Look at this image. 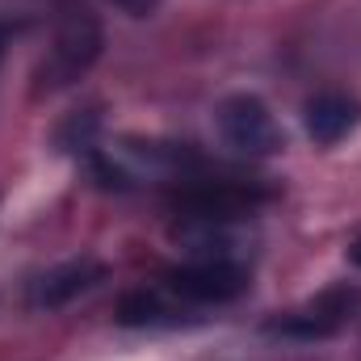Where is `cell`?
Returning <instances> with one entry per match:
<instances>
[{"instance_id":"cell-1","label":"cell","mask_w":361,"mask_h":361,"mask_svg":"<svg viewBox=\"0 0 361 361\" xmlns=\"http://www.w3.org/2000/svg\"><path fill=\"white\" fill-rule=\"evenodd\" d=\"M105 51V25L89 4H68L55 21V34L47 42V55L34 68V97H55V92L80 85L92 72V63Z\"/></svg>"},{"instance_id":"cell-2","label":"cell","mask_w":361,"mask_h":361,"mask_svg":"<svg viewBox=\"0 0 361 361\" xmlns=\"http://www.w3.org/2000/svg\"><path fill=\"white\" fill-rule=\"evenodd\" d=\"M173 193L177 219H206V223H244L261 206H269L277 189L265 180H240V177H180Z\"/></svg>"},{"instance_id":"cell-3","label":"cell","mask_w":361,"mask_h":361,"mask_svg":"<svg viewBox=\"0 0 361 361\" xmlns=\"http://www.w3.org/2000/svg\"><path fill=\"white\" fill-rule=\"evenodd\" d=\"M361 315V286L353 281H336L328 290H319L315 298L298 302L294 311H281L265 324L269 336H281V341H328L336 332H345L353 319Z\"/></svg>"},{"instance_id":"cell-4","label":"cell","mask_w":361,"mask_h":361,"mask_svg":"<svg viewBox=\"0 0 361 361\" xmlns=\"http://www.w3.org/2000/svg\"><path fill=\"white\" fill-rule=\"evenodd\" d=\"M214 130H219V139L231 152L252 156V160L277 156L286 147V130L277 126L273 109L257 92H231V97H223L214 105Z\"/></svg>"},{"instance_id":"cell-5","label":"cell","mask_w":361,"mask_h":361,"mask_svg":"<svg viewBox=\"0 0 361 361\" xmlns=\"http://www.w3.org/2000/svg\"><path fill=\"white\" fill-rule=\"evenodd\" d=\"M252 273L244 261H180L164 269V290H173L189 307H227L244 298Z\"/></svg>"},{"instance_id":"cell-6","label":"cell","mask_w":361,"mask_h":361,"mask_svg":"<svg viewBox=\"0 0 361 361\" xmlns=\"http://www.w3.org/2000/svg\"><path fill=\"white\" fill-rule=\"evenodd\" d=\"M101 281H105V265L97 257H72V261H59L38 273L25 290V302L34 311H59V307L76 302L80 294L97 290Z\"/></svg>"},{"instance_id":"cell-7","label":"cell","mask_w":361,"mask_h":361,"mask_svg":"<svg viewBox=\"0 0 361 361\" xmlns=\"http://www.w3.org/2000/svg\"><path fill=\"white\" fill-rule=\"evenodd\" d=\"M357 126H361V101L349 97V92L328 89L307 97V105H302V130L315 147H332L345 135H353Z\"/></svg>"},{"instance_id":"cell-8","label":"cell","mask_w":361,"mask_h":361,"mask_svg":"<svg viewBox=\"0 0 361 361\" xmlns=\"http://www.w3.org/2000/svg\"><path fill=\"white\" fill-rule=\"evenodd\" d=\"M114 315L122 328H180L189 315V302H180L164 286H135L118 298Z\"/></svg>"},{"instance_id":"cell-9","label":"cell","mask_w":361,"mask_h":361,"mask_svg":"<svg viewBox=\"0 0 361 361\" xmlns=\"http://www.w3.org/2000/svg\"><path fill=\"white\" fill-rule=\"evenodd\" d=\"M240 223H206V219H177L173 244L185 252V261H244L240 257Z\"/></svg>"},{"instance_id":"cell-10","label":"cell","mask_w":361,"mask_h":361,"mask_svg":"<svg viewBox=\"0 0 361 361\" xmlns=\"http://www.w3.org/2000/svg\"><path fill=\"white\" fill-rule=\"evenodd\" d=\"M97 130H101V118L92 114V109H85V114H72L63 126H59V147L63 152H76V156H89V152H97Z\"/></svg>"},{"instance_id":"cell-11","label":"cell","mask_w":361,"mask_h":361,"mask_svg":"<svg viewBox=\"0 0 361 361\" xmlns=\"http://www.w3.org/2000/svg\"><path fill=\"white\" fill-rule=\"evenodd\" d=\"M105 4H114V8L126 13V17H152L164 0H105Z\"/></svg>"},{"instance_id":"cell-12","label":"cell","mask_w":361,"mask_h":361,"mask_svg":"<svg viewBox=\"0 0 361 361\" xmlns=\"http://www.w3.org/2000/svg\"><path fill=\"white\" fill-rule=\"evenodd\" d=\"M349 265H353V269H361V231L349 240Z\"/></svg>"},{"instance_id":"cell-13","label":"cell","mask_w":361,"mask_h":361,"mask_svg":"<svg viewBox=\"0 0 361 361\" xmlns=\"http://www.w3.org/2000/svg\"><path fill=\"white\" fill-rule=\"evenodd\" d=\"M0 55H4V30H0Z\"/></svg>"}]
</instances>
